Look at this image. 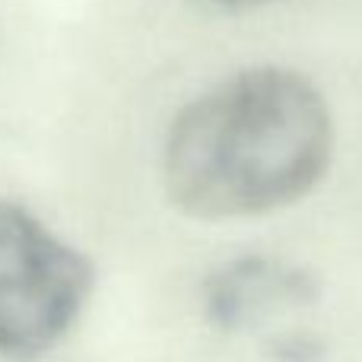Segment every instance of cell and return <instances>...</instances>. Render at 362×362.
<instances>
[{"label":"cell","instance_id":"cell-1","mask_svg":"<svg viewBox=\"0 0 362 362\" xmlns=\"http://www.w3.org/2000/svg\"><path fill=\"white\" fill-rule=\"evenodd\" d=\"M334 115L305 74L255 64L172 118L163 144L169 200L194 219H248L299 204L334 163Z\"/></svg>","mask_w":362,"mask_h":362},{"label":"cell","instance_id":"cell-4","mask_svg":"<svg viewBox=\"0 0 362 362\" xmlns=\"http://www.w3.org/2000/svg\"><path fill=\"white\" fill-rule=\"evenodd\" d=\"M267 356L274 362H321L325 359V340L312 331L276 334L267 344Z\"/></svg>","mask_w":362,"mask_h":362},{"label":"cell","instance_id":"cell-5","mask_svg":"<svg viewBox=\"0 0 362 362\" xmlns=\"http://www.w3.org/2000/svg\"><path fill=\"white\" fill-rule=\"evenodd\" d=\"M191 4L204 6V10H216V13H245V10H261V6L286 4V0H191Z\"/></svg>","mask_w":362,"mask_h":362},{"label":"cell","instance_id":"cell-2","mask_svg":"<svg viewBox=\"0 0 362 362\" xmlns=\"http://www.w3.org/2000/svg\"><path fill=\"white\" fill-rule=\"evenodd\" d=\"M95 283L83 251L42 219L0 200V356L32 362L76 325Z\"/></svg>","mask_w":362,"mask_h":362},{"label":"cell","instance_id":"cell-3","mask_svg":"<svg viewBox=\"0 0 362 362\" xmlns=\"http://www.w3.org/2000/svg\"><path fill=\"white\" fill-rule=\"evenodd\" d=\"M321 283L308 267L270 255H242L216 267L204 283V312L226 334L264 327L267 321L315 308Z\"/></svg>","mask_w":362,"mask_h":362}]
</instances>
